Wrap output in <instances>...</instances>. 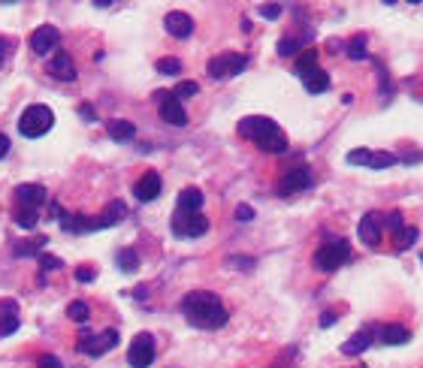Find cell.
Instances as JSON below:
<instances>
[{
  "label": "cell",
  "instance_id": "obj_1",
  "mask_svg": "<svg viewBox=\"0 0 423 368\" xmlns=\"http://www.w3.org/2000/svg\"><path fill=\"white\" fill-rule=\"evenodd\" d=\"M181 314L196 329H221L230 320L224 302L215 293H209V290H191V293L181 299Z\"/></svg>",
  "mask_w": 423,
  "mask_h": 368
},
{
  "label": "cell",
  "instance_id": "obj_2",
  "mask_svg": "<svg viewBox=\"0 0 423 368\" xmlns=\"http://www.w3.org/2000/svg\"><path fill=\"white\" fill-rule=\"evenodd\" d=\"M239 133L245 139H251L260 151H269V154H284L287 151V136L284 130L275 124L272 118H263V115H248V118L239 121Z\"/></svg>",
  "mask_w": 423,
  "mask_h": 368
},
{
  "label": "cell",
  "instance_id": "obj_3",
  "mask_svg": "<svg viewBox=\"0 0 423 368\" xmlns=\"http://www.w3.org/2000/svg\"><path fill=\"white\" fill-rule=\"evenodd\" d=\"M52 124H55V112H52L49 106H43V103H34V106H27V109L21 112L19 133L25 136V139H40V136H45L52 130Z\"/></svg>",
  "mask_w": 423,
  "mask_h": 368
},
{
  "label": "cell",
  "instance_id": "obj_4",
  "mask_svg": "<svg viewBox=\"0 0 423 368\" xmlns=\"http://www.w3.org/2000/svg\"><path fill=\"white\" fill-rule=\"evenodd\" d=\"M351 260V244L347 239H327L315 251V269L317 272H336Z\"/></svg>",
  "mask_w": 423,
  "mask_h": 368
},
{
  "label": "cell",
  "instance_id": "obj_5",
  "mask_svg": "<svg viewBox=\"0 0 423 368\" xmlns=\"http://www.w3.org/2000/svg\"><path fill=\"white\" fill-rule=\"evenodd\" d=\"M118 341H121L118 329H106L103 335L82 332L79 341H76V350H79V354H85V356H103V354H109L112 347H118Z\"/></svg>",
  "mask_w": 423,
  "mask_h": 368
},
{
  "label": "cell",
  "instance_id": "obj_6",
  "mask_svg": "<svg viewBox=\"0 0 423 368\" xmlns=\"http://www.w3.org/2000/svg\"><path fill=\"white\" fill-rule=\"evenodd\" d=\"M245 67H248V55H239V51H224V55H218V58L209 60L206 73H209V79L221 82V79H230V76H239Z\"/></svg>",
  "mask_w": 423,
  "mask_h": 368
},
{
  "label": "cell",
  "instance_id": "obj_7",
  "mask_svg": "<svg viewBox=\"0 0 423 368\" xmlns=\"http://www.w3.org/2000/svg\"><path fill=\"white\" fill-rule=\"evenodd\" d=\"M206 233H209V218H203V211L200 214H181V211L172 214V235H179V239H200Z\"/></svg>",
  "mask_w": 423,
  "mask_h": 368
},
{
  "label": "cell",
  "instance_id": "obj_8",
  "mask_svg": "<svg viewBox=\"0 0 423 368\" xmlns=\"http://www.w3.org/2000/svg\"><path fill=\"white\" fill-rule=\"evenodd\" d=\"M155 356H157V347H155V335L151 332H139L130 341V347H127V363L133 368H148L155 363Z\"/></svg>",
  "mask_w": 423,
  "mask_h": 368
},
{
  "label": "cell",
  "instance_id": "obj_9",
  "mask_svg": "<svg viewBox=\"0 0 423 368\" xmlns=\"http://www.w3.org/2000/svg\"><path fill=\"white\" fill-rule=\"evenodd\" d=\"M155 100H157V112H161V121H166V124H172V127H185L187 124L185 106H181V100L172 94V91H157Z\"/></svg>",
  "mask_w": 423,
  "mask_h": 368
},
{
  "label": "cell",
  "instance_id": "obj_10",
  "mask_svg": "<svg viewBox=\"0 0 423 368\" xmlns=\"http://www.w3.org/2000/svg\"><path fill=\"white\" fill-rule=\"evenodd\" d=\"M381 233H384V218L378 211H366L357 224V235L366 248H378L381 244Z\"/></svg>",
  "mask_w": 423,
  "mask_h": 368
},
{
  "label": "cell",
  "instance_id": "obj_11",
  "mask_svg": "<svg viewBox=\"0 0 423 368\" xmlns=\"http://www.w3.org/2000/svg\"><path fill=\"white\" fill-rule=\"evenodd\" d=\"M308 184H312V170H308V166H293V170H287L284 179L278 181V194L282 196L302 194Z\"/></svg>",
  "mask_w": 423,
  "mask_h": 368
},
{
  "label": "cell",
  "instance_id": "obj_12",
  "mask_svg": "<svg viewBox=\"0 0 423 368\" xmlns=\"http://www.w3.org/2000/svg\"><path fill=\"white\" fill-rule=\"evenodd\" d=\"M60 45V30L55 25H43L30 34V51L34 55H49Z\"/></svg>",
  "mask_w": 423,
  "mask_h": 368
},
{
  "label": "cell",
  "instance_id": "obj_13",
  "mask_svg": "<svg viewBox=\"0 0 423 368\" xmlns=\"http://www.w3.org/2000/svg\"><path fill=\"white\" fill-rule=\"evenodd\" d=\"M40 205H45V187L43 184H19V187H15V209L36 211Z\"/></svg>",
  "mask_w": 423,
  "mask_h": 368
},
{
  "label": "cell",
  "instance_id": "obj_14",
  "mask_svg": "<svg viewBox=\"0 0 423 368\" xmlns=\"http://www.w3.org/2000/svg\"><path fill=\"white\" fill-rule=\"evenodd\" d=\"M163 30L170 36H176V40H187V36L194 34V19L187 12L172 10V12H166V19H163Z\"/></svg>",
  "mask_w": 423,
  "mask_h": 368
},
{
  "label": "cell",
  "instance_id": "obj_15",
  "mask_svg": "<svg viewBox=\"0 0 423 368\" xmlns=\"http://www.w3.org/2000/svg\"><path fill=\"white\" fill-rule=\"evenodd\" d=\"M49 73H52V79H58V82H73L76 79L73 58L67 55V51H55L49 60Z\"/></svg>",
  "mask_w": 423,
  "mask_h": 368
},
{
  "label": "cell",
  "instance_id": "obj_16",
  "mask_svg": "<svg viewBox=\"0 0 423 368\" xmlns=\"http://www.w3.org/2000/svg\"><path fill=\"white\" fill-rule=\"evenodd\" d=\"M157 194H161V175L157 172H146L133 184V196L139 203H151V199H157Z\"/></svg>",
  "mask_w": 423,
  "mask_h": 368
},
{
  "label": "cell",
  "instance_id": "obj_17",
  "mask_svg": "<svg viewBox=\"0 0 423 368\" xmlns=\"http://www.w3.org/2000/svg\"><path fill=\"white\" fill-rule=\"evenodd\" d=\"M124 214H127V205L121 203V199H115V203H112L109 209H106V211L100 214V218L91 220V233H94V229H106V227L121 224V220H124Z\"/></svg>",
  "mask_w": 423,
  "mask_h": 368
},
{
  "label": "cell",
  "instance_id": "obj_18",
  "mask_svg": "<svg viewBox=\"0 0 423 368\" xmlns=\"http://www.w3.org/2000/svg\"><path fill=\"white\" fill-rule=\"evenodd\" d=\"M203 190L200 187H185L179 194V203H176V211H181V214H200V209H203Z\"/></svg>",
  "mask_w": 423,
  "mask_h": 368
},
{
  "label": "cell",
  "instance_id": "obj_19",
  "mask_svg": "<svg viewBox=\"0 0 423 368\" xmlns=\"http://www.w3.org/2000/svg\"><path fill=\"white\" fill-rule=\"evenodd\" d=\"M372 332L375 329L372 326H366L363 332H357V335H351L345 344H342V354L345 356H360L363 350H369V344H372Z\"/></svg>",
  "mask_w": 423,
  "mask_h": 368
},
{
  "label": "cell",
  "instance_id": "obj_20",
  "mask_svg": "<svg viewBox=\"0 0 423 368\" xmlns=\"http://www.w3.org/2000/svg\"><path fill=\"white\" fill-rule=\"evenodd\" d=\"M408 341H411V332H408L405 326H399V323L381 326V344H390V347H396V344H408Z\"/></svg>",
  "mask_w": 423,
  "mask_h": 368
},
{
  "label": "cell",
  "instance_id": "obj_21",
  "mask_svg": "<svg viewBox=\"0 0 423 368\" xmlns=\"http://www.w3.org/2000/svg\"><path fill=\"white\" fill-rule=\"evenodd\" d=\"M106 133H109L115 142H127V139H133V136H136V127H133V121L115 118V121H109V124H106Z\"/></svg>",
  "mask_w": 423,
  "mask_h": 368
},
{
  "label": "cell",
  "instance_id": "obj_22",
  "mask_svg": "<svg viewBox=\"0 0 423 368\" xmlns=\"http://www.w3.org/2000/svg\"><path fill=\"white\" fill-rule=\"evenodd\" d=\"M60 229L64 233H91V218H85V214H60Z\"/></svg>",
  "mask_w": 423,
  "mask_h": 368
},
{
  "label": "cell",
  "instance_id": "obj_23",
  "mask_svg": "<svg viewBox=\"0 0 423 368\" xmlns=\"http://www.w3.org/2000/svg\"><path fill=\"white\" fill-rule=\"evenodd\" d=\"M302 85H306L308 94H323V91L330 88V76L321 70V67H315L308 76H302Z\"/></svg>",
  "mask_w": 423,
  "mask_h": 368
},
{
  "label": "cell",
  "instance_id": "obj_24",
  "mask_svg": "<svg viewBox=\"0 0 423 368\" xmlns=\"http://www.w3.org/2000/svg\"><path fill=\"white\" fill-rule=\"evenodd\" d=\"M45 244H49V239H30V242H19V244H12V254L15 257H43V251H45Z\"/></svg>",
  "mask_w": 423,
  "mask_h": 368
},
{
  "label": "cell",
  "instance_id": "obj_25",
  "mask_svg": "<svg viewBox=\"0 0 423 368\" xmlns=\"http://www.w3.org/2000/svg\"><path fill=\"white\" fill-rule=\"evenodd\" d=\"M115 260H118L121 272H136V269H139V254H136L133 248H121L115 254Z\"/></svg>",
  "mask_w": 423,
  "mask_h": 368
},
{
  "label": "cell",
  "instance_id": "obj_26",
  "mask_svg": "<svg viewBox=\"0 0 423 368\" xmlns=\"http://www.w3.org/2000/svg\"><path fill=\"white\" fill-rule=\"evenodd\" d=\"M315 67H317V49H308V51H302V55L297 58V70H293V73L302 79V76H308Z\"/></svg>",
  "mask_w": 423,
  "mask_h": 368
},
{
  "label": "cell",
  "instance_id": "obj_27",
  "mask_svg": "<svg viewBox=\"0 0 423 368\" xmlns=\"http://www.w3.org/2000/svg\"><path fill=\"white\" fill-rule=\"evenodd\" d=\"M345 55L351 58V60H366V58H369V51H366V36H354V40L347 43Z\"/></svg>",
  "mask_w": 423,
  "mask_h": 368
},
{
  "label": "cell",
  "instance_id": "obj_28",
  "mask_svg": "<svg viewBox=\"0 0 423 368\" xmlns=\"http://www.w3.org/2000/svg\"><path fill=\"white\" fill-rule=\"evenodd\" d=\"M67 317H70L73 323H85V320L91 317V308L85 302H70L67 305Z\"/></svg>",
  "mask_w": 423,
  "mask_h": 368
},
{
  "label": "cell",
  "instance_id": "obj_29",
  "mask_svg": "<svg viewBox=\"0 0 423 368\" xmlns=\"http://www.w3.org/2000/svg\"><path fill=\"white\" fill-rule=\"evenodd\" d=\"M155 70L163 73V76H179V73H181V60H179V58H161V60L155 64Z\"/></svg>",
  "mask_w": 423,
  "mask_h": 368
},
{
  "label": "cell",
  "instance_id": "obj_30",
  "mask_svg": "<svg viewBox=\"0 0 423 368\" xmlns=\"http://www.w3.org/2000/svg\"><path fill=\"white\" fill-rule=\"evenodd\" d=\"M418 242V227H405L402 233H396V251H405Z\"/></svg>",
  "mask_w": 423,
  "mask_h": 368
},
{
  "label": "cell",
  "instance_id": "obj_31",
  "mask_svg": "<svg viewBox=\"0 0 423 368\" xmlns=\"http://www.w3.org/2000/svg\"><path fill=\"white\" fill-rule=\"evenodd\" d=\"M36 211H27V209H15V224H19L21 229H34L36 227Z\"/></svg>",
  "mask_w": 423,
  "mask_h": 368
},
{
  "label": "cell",
  "instance_id": "obj_32",
  "mask_svg": "<svg viewBox=\"0 0 423 368\" xmlns=\"http://www.w3.org/2000/svg\"><path fill=\"white\" fill-rule=\"evenodd\" d=\"M172 94H176L179 100H187V97H196L200 94V85L196 82H179L176 88H172Z\"/></svg>",
  "mask_w": 423,
  "mask_h": 368
},
{
  "label": "cell",
  "instance_id": "obj_33",
  "mask_svg": "<svg viewBox=\"0 0 423 368\" xmlns=\"http://www.w3.org/2000/svg\"><path fill=\"white\" fill-rule=\"evenodd\" d=\"M299 51V43L293 40V36H282V40H278V55L282 58H293Z\"/></svg>",
  "mask_w": 423,
  "mask_h": 368
},
{
  "label": "cell",
  "instance_id": "obj_34",
  "mask_svg": "<svg viewBox=\"0 0 423 368\" xmlns=\"http://www.w3.org/2000/svg\"><path fill=\"white\" fill-rule=\"evenodd\" d=\"M15 329H19V314H3V320H0V338L12 335Z\"/></svg>",
  "mask_w": 423,
  "mask_h": 368
},
{
  "label": "cell",
  "instance_id": "obj_35",
  "mask_svg": "<svg viewBox=\"0 0 423 368\" xmlns=\"http://www.w3.org/2000/svg\"><path fill=\"white\" fill-rule=\"evenodd\" d=\"M36 260H40V275L43 272H58L60 266H64L58 257H52V254H43V257H36Z\"/></svg>",
  "mask_w": 423,
  "mask_h": 368
},
{
  "label": "cell",
  "instance_id": "obj_36",
  "mask_svg": "<svg viewBox=\"0 0 423 368\" xmlns=\"http://www.w3.org/2000/svg\"><path fill=\"white\" fill-rule=\"evenodd\" d=\"M384 227H387V229H393V233H402V229H405V220H402V214H399V211H390L387 218H384Z\"/></svg>",
  "mask_w": 423,
  "mask_h": 368
},
{
  "label": "cell",
  "instance_id": "obj_37",
  "mask_svg": "<svg viewBox=\"0 0 423 368\" xmlns=\"http://www.w3.org/2000/svg\"><path fill=\"white\" fill-rule=\"evenodd\" d=\"M378 82H381V91H384V97H390L393 85H390V73L384 70V67H378Z\"/></svg>",
  "mask_w": 423,
  "mask_h": 368
},
{
  "label": "cell",
  "instance_id": "obj_38",
  "mask_svg": "<svg viewBox=\"0 0 423 368\" xmlns=\"http://www.w3.org/2000/svg\"><path fill=\"white\" fill-rule=\"evenodd\" d=\"M236 220H242V224L254 220V209H251V205H236Z\"/></svg>",
  "mask_w": 423,
  "mask_h": 368
},
{
  "label": "cell",
  "instance_id": "obj_39",
  "mask_svg": "<svg viewBox=\"0 0 423 368\" xmlns=\"http://www.w3.org/2000/svg\"><path fill=\"white\" fill-rule=\"evenodd\" d=\"M260 15H263V19H278V15H282V6H278V3H266V6H260Z\"/></svg>",
  "mask_w": 423,
  "mask_h": 368
},
{
  "label": "cell",
  "instance_id": "obj_40",
  "mask_svg": "<svg viewBox=\"0 0 423 368\" xmlns=\"http://www.w3.org/2000/svg\"><path fill=\"white\" fill-rule=\"evenodd\" d=\"M94 278H97V272H94V269H88V266H82V269H76V281L88 284V281H94Z\"/></svg>",
  "mask_w": 423,
  "mask_h": 368
},
{
  "label": "cell",
  "instance_id": "obj_41",
  "mask_svg": "<svg viewBox=\"0 0 423 368\" xmlns=\"http://www.w3.org/2000/svg\"><path fill=\"white\" fill-rule=\"evenodd\" d=\"M79 115H82V118L88 121V124H94V121H97V112H94V106H88V103H82V106H79Z\"/></svg>",
  "mask_w": 423,
  "mask_h": 368
},
{
  "label": "cell",
  "instance_id": "obj_42",
  "mask_svg": "<svg viewBox=\"0 0 423 368\" xmlns=\"http://www.w3.org/2000/svg\"><path fill=\"white\" fill-rule=\"evenodd\" d=\"M230 266H233V269H251L254 260H251V257H233Z\"/></svg>",
  "mask_w": 423,
  "mask_h": 368
},
{
  "label": "cell",
  "instance_id": "obj_43",
  "mask_svg": "<svg viewBox=\"0 0 423 368\" xmlns=\"http://www.w3.org/2000/svg\"><path fill=\"white\" fill-rule=\"evenodd\" d=\"M12 40H6V36H0V64H3L6 58H10V51H12Z\"/></svg>",
  "mask_w": 423,
  "mask_h": 368
},
{
  "label": "cell",
  "instance_id": "obj_44",
  "mask_svg": "<svg viewBox=\"0 0 423 368\" xmlns=\"http://www.w3.org/2000/svg\"><path fill=\"white\" fill-rule=\"evenodd\" d=\"M40 368H60V359L52 356V354H45V356L40 359Z\"/></svg>",
  "mask_w": 423,
  "mask_h": 368
},
{
  "label": "cell",
  "instance_id": "obj_45",
  "mask_svg": "<svg viewBox=\"0 0 423 368\" xmlns=\"http://www.w3.org/2000/svg\"><path fill=\"white\" fill-rule=\"evenodd\" d=\"M339 320V314H332V311H323V317H321V326L327 329V326H332Z\"/></svg>",
  "mask_w": 423,
  "mask_h": 368
},
{
  "label": "cell",
  "instance_id": "obj_46",
  "mask_svg": "<svg viewBox=\"0 0 423 368\" xmlns=\"http://www.w3.org/2000/svg\"><path fill=\"white\" fill-rule=\"evenodd\" d=\"M405 163H420L423 160V151H411V154H402Z\"/></svg>",
  "mask_w": 423,
  "mask_h": 368
},
{
  "label": "cell",
  "instance_id": "obj_47",
  "mask_svg": "<svg viewBox=\"0 0 423 368\" xmlns=\"http://www.w3.org/2000/svg\"><path fill=\"white\" fill-rule=\"evenodd\" d=\"M6 154H10V139L0 133V157H6Z\"/></svg>",
  "mask_w": 423,
  "mask_h": 368
},
{
  "label": "cell",
  "instance_id": "obj_48",
  "mask_svg": "<svg viewBox=\"0 0 423 368\" xmlns=\"http://www.w3.org/2000/svg\"><path fill=\"white\" fill-rule=\"evenodd\" d=\"M420 263H423V254H420Z\"/></svg>",
  "mask_w": 423,
  "mask_h": 368
}]
</instances>
